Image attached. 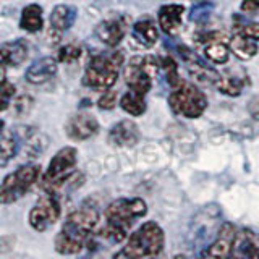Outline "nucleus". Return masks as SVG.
Here are the masks:
<instances>
[{
  "label": "nucleus",
  "instance_id": "obj_1",
  "mask_svg": "<svg viewBox=\"0 0 259 259\" xmlns=\"http://www.w3.org/2000/svg\"><path fill=\"white\" fill-rule=\"evenodd\" d=\"M99 212L93 206H83L71 212L55 238V249L60 254H76L91 240L99 225Z\"/></svg>",
  "mask_w": 259,
  "mask_h": 259
},
{
  "label": "nucleus",
  "instance_id": "obj_2",
  "mask_svg": "<svg viewBox=\"0 0 259 259\" xmlns=\"http://www.w3.org/2000/svg\"><path fill=\"white\" fill-rule=\"evenodd\" d=\"M148 212V206L141 198H120L112 201L105 209L102 237L112 243H121L130 233L138 217Z\"/></svg>",
  "mask_w": 259,
  "mask_h": 259
},
{
  "label": "nucleus",
  "instance_id": "obj_3",
  "mask_svg": "<svg viewBox=\"0 0 259 259\" xmlns=\"http://www.w3.org/2000/svg\"><path fill=\"white\" fill-rule=\"evenodd\" d=\"M121 65H123L121 51L94 55L84 70L83 83L96 91H107L115 84Z\"/></svg>",
  "mask_w": 259,
  "mask_h": 259
},
{
  "label": "nucleus",
  "instance_id": "obj_4",
  "mask_svg": "<svg viewBox=\"0 0 259 259\" xmlns=\"http://www.w3.org/2000/svg\"><path fill=\"white\" fill-rule=\"evenodd\" d=\"M164 230L156 222H146L128 238L126 246L115 257H154L164 249Z\"/></svg>",
  "mask_w": 259,
  "mask_h": 259
},
{
  "label": "nucleus",
  "instance_id": "obj_5",
  "mask_svg": "<svg viewBox=\"0 0 259 259\" xmlns=\"http://www.w3.org/2000/svg\"><path fill=\"white\" fill-rule=\"evenodd\" d=\"M76 159H78V151L71 146L67 148H62L59 152L55 154L54 159L49 164L47 172L42 177V190L46 193H52L59 191L65 183H68L73 177H75V165H76Z\"/></svg>",
  "mask_w": 259,
  "mask_h": 259
},
{
  "label": "nucleus",
  "instance_id": "obj_6",
  "mask_svg": "<svg viewBox=\"0 0 259 259\" xmlns=\"http://www.w3.org/2000/svg\"><path fill=\"white\" fill-rule=\"evenodd\" d=\"M168 105L174 113L185 118H198L207 109L206 94L191 83H183L174 88L168 96Z\"/></svg>",
  "mask_w": 259,
  "mask_h": 259
},
{
  "label": "nucleus",
  "instance_id": "obj_7",
  "mask_svg": "<svg viewBox=\"0 0 259 259\" xmlns=\"http://www.w3.org/2000/svg\"><path fill=\"white\" fill-rule=\"evenodd\" d=\"M160 68V60L156 57H133L123 70L125 83L135 93L148 94L152 88V79Z\"/></svg>",
  "mask_w": 259,
  "mask_h": 259
},
{
  "label": "nucleus",
  "instance_id": "obj_8",
  "mask_svg": "<svg viewBox=\"0 0 259 259\" xmlns=\"http://www.w3.org/2000/svg\"><path fill=\"white\" fill-rule=\"evenodd\" d=\"M39 175L40 167L36 164L21 165L13 174L7 175L2 182V188H0V201H2V204H10V202H15L23 198L26 191L31 190V186L37 182Z\"/></svg>",
  "mask_w": 259,
  "mask_h": 259
},
{
  "label": "nucleus",
  "instance_id": "obj_9",
  "mask_svg": "<svg viewBox=\"0 0 259 259\" xmlns=\"http://www.w3.org/2000/svg\"><path fill=\"white\" fill-rule=\"evenodd\" d=\"M60 217V202L55 194L46 193L40 196L29 212V225L36 232H44L52 227Z\"/></svg>",
  "mask_w": 259,
  "mask_h": 259
},
{
  "label": "nucleus",
  "instance_id": "obj_10",
  "mask_svg": "<svg viewBox=\"0 0 259 259\" xmlns=\"http://www.w3.org/2000/svg\"><path fill=\"white\" fill-rule=\"evenodd\" d=\"M202 52L204 57L215 65H222L229 60L230 57V44L225 42V37L221 32H209V34L201 36Z\"/></svg>",
  "mask_w": 259,
  "mask_h": 259
},
{
  "label": "nucleus",
  "instance_id": "obj_11",
  "mask_svg": "<svg viewBox=\"0 0 259 259\" xmlns=\"http://www.w3.org/2000/svg\"><path fill=\"white\" fill-rule=\"evenodd\" d=\"M235 237H237V229L233 227V224L225 222L221 227V230H219L217 238L212 241V245L202 251L201 256H204V257H229V256H232Z\"/></svg>",
  "mask_w": 259,
  "mask_h": 259
},
{
  "label": "nucleus",
  "instance_id": "obj_12",
  "mask_svg": "<svg viewBox=\"0 0 259 259\" xmlns=\"http://www.w3.org/2000/svg\"><path fill=\"white\" fill-rule=\"evenodd\" d=\"M65 132H67L68 138L73 141H86L99 132V123L89 113H78V115L68 120Z\"/></svg>",
  "mask_w": 259,
  "mask_h": 259
},
{
  "label": "nucleus",
  "instance_id": "obj_13",
  "mask_svg": "<svg viewBox=\"0 0 259 259\" xmlns=\"http://www.w3.org/2000/svg\"><path fill=\"white\" fill-rule=\"evenodd\" d=\"M109 144L115 146V148H128V146H135L140 141V128L135 121L123 120L113 125L107 136Z\"/></svg>",
  "mask_w": 259,
  "mask_h": 259
},
{
  "label": "nucleus",
  "instance_id": "obj_14",
  "mask_svg": "<svg viewBox=\"0 0 259 259\" xmlns=\"http://www.w3.org/2000/svg\"><path fill=\"white\" fill-rule=\"evenodd\" d=\"M180 55L183 57V60L186 63V68H188L190 75L198 81V83H204V84H214L215 79L219 78V73L214 71L212 68H209L207 65L202 63L196 54L191 52L190 49L186 47H180Z\"/></svg>",
  "mask_w": 259,
  "mask_h": 259
},
{
  "label": "nucleus",
  "instance_id": "obj_15",
  "mask_svg": "<svg viewBox=\"0 0 259 259\" xmlns=\"http://www.w3.org/2000/svg\"><path fill=\"white\" fill-rule=\"evenodd\" d=\"M232 256L257 259L259 257V235L251 229L237 230Z\"/></svg>",
  "mask_w": 259,
  "mask_h": 259
},
{
  "label": "nucleus",
  "instance_id": "obj_16",
  "mask_svg": "<svg viewBox=\"0 0 259 259\" xmlns=\"http://www.w3.org/2000/svg\"><path fill=\"white\" fill-rule=\"evenodd\" d=\"M126 32V24L121 18H112L105 20L97 24L96 28V36L102 44L109 47H115L120 44V40L123 39Z\"/></svg>",
  "mask_w": 259,
  "mask_h": 259
},
{
  "label": "nucleus",
  "instance_id": "obj_17",
  "mask_svg": "<svg viewBox=\"0 0 259 259\" xmlns=\"http://www.w3.org/2000/svg\"><path fill=\"white\" fill-rule=\"evenodd\" d=\"M185 12L183 5H177V4H170L160 7V10L157 13L159 18V26L160 29L168 36L177 34L182 28V16Z\"/></svg>",
  "mask_w": 259,
  "mask_h": 259
},
{
  "label": "nucleus",
  "instance_id": "obj_18",
  "mask_svg": "<svg viewBox=\"0 0 259 259\" xmlns=\"http://www.w3.org/2000/svg\"><path fill=\"white\" fill-rule=\"evenodd\" d=\"M59 59H54V57H44V59H40L37 62H34L31 65V67L26 70V79L29 81L31 84H42L46 81H49L51 78L55 76L57 73V68H59V65H57Z\"/></svg>",
  "mask_w": 259,
  "mask_h": 259
},
{
  "label": "nucleus",
  "instance_id": "obj_19",
  "mask_svg": "<svg viewBox=\"0 0 259 259\" xmlns=\"http://www.w3.org/2000/svg\"><path fill=\"white\" fill-rule=\"evenodd\" d=\"M78 16V12L71 5H57L51 13V32H55L60 37L62 32L73 26Z\"/></svg>",
  "mask_w": 259,
  "mask_h": 259
},
{
  "label": "nucleus",
  "instance_id": "obj_20",
  "mask_svg": "<svg viewBox=\"0 0 259 259\" xmlns=\"http://www.w3.org/2000/svg\"><path fill=\"white\" fill-rule=\"evenodd\" d=\"M0 57H2V65L5 67H20L28 59V44L23 39L7 42L0 49Z\"/></svg>",
  "mask_w": 259,
  "mask_h": 259
},
{
  "label": "nucleus",
  "instance_id": "obj_21",
  "mask_svg": "<svg viewBox=\"0 0 259 259\" xmlns=\"http://www.w3.org/2000/svg\"><path fill=\"white\" fill-rule=\"evenodd\" d=\"M246 84H248V76H245V75L238 76L232 71L219 75V78L214 83V86L219 89V93L230 96V97H238L243 93V89H245Z\"/></svg>",
  "mask_w": 259,
  "mask_h": 259
},
{
  "label": "nucleus",
  "instance_id": "obj_22",
  "mask_svg": "<svg viewBox=\"0 0 259 259\" xmlns=\"http://www.w3.org/2000/svg\"><path fill=\"white\" fill-rule=\"evenodd\" d=\"M257 42L259 40L256 39H251L245 34L235 32L229 44H230V51L233 52V55L237 57V59L246 62L249 59H253L257 54Z\"/></svg>",
  "mask_w": 259,
  "mask_h": 259
},
{
  "label": "nucleus",
  "instance_id": "obj_23",
  "mask_svg": "<svg viewBox=\"0 0 259 259\" xmlns=\"http://www.w3.org/2000/svg\"><path fill=\"white\" fill-rule=\"evenodd\" d=\"M132 36L138 44H141L144 47H152L157 42L159 32H157V28H156V24H154V21L140 20L133 24Z\"/></svg>",
  "mask_w": 259,
  "mask_h": 259
},
{
  "label": "nucleus",
  "instance_id": "obj_24",
  "mask_svg": "<svg viewBox=\"0 0 259 259\" xmlns=\"http://www.w3.org/2000/svg\"><path fill=\"white\" fill-rule=\"evenodd\" d=\"M20 26L21 29L28 32H37L42 29L44 20H42V8L36 4H31L23 8L21 18H20Z\"/></svg>",
  "mask_w": 259,
  "mask_h": 259
},
{
  "label": "nucleus",
  "instance_id": "obj_25",
  "mask_svg": "<svg viewBox=\"0 0 259 259\" xmlns=\"http://www.w3.org/2000/svg\"><path fill=\"white\" fill-rule=\"evenodd\" d=\"M2 140H0V165L5 167L8 164V160L13 159L18 152V140L13 132L7 130L5 125L2 123Z\"/></svg>",
  "mask_w": 259,
  "mask_h": 259
},
{
  "label": "nucleus",
  "instance_id": "obj_26",
  "mask_svg": "<svg viewBox=\"0 0 259 259\" xmlns=\"http://www.w3.org/2000/svg\"><path fill=\"white\" fill-rule=\"evenodd\" d=\"M120 107L133 117L143 115V113L146 112L144 94L135 93V91H132V89H128V93L120 99Z\"/></svg>",
  "mask_w": 259,
  "mask_h": 259
},
{
  "label": "nucleus",
  "instance_id": "obj_27",
  "mask_svg": "<svg viewBox=\"0 0 259 259\" xmlns=\"http://www.w3.org/2000/svg\"><path fill=\"white\" fill-rule=\"evenodd\" d=\"M160 68H162V71H164L165 79L170 86L177 88L178 84H182V79L178 78V67H177V63L172 57H162Z\"/></svg>",
  "mask_w": 259,
  "mask_h": 259
},
{
  "label": "nucleus",
  "instance_id": "obj_28",
  "mask_svg": "<svg viewBox=\"0 0 259 259\" xmlns=\"http://www.w3.org/2000/svg\"><path fill=\"white\" fill-rule=\"evenodd\" d=\"M79 57H81V49L75 44H67L59 51V57H57V59L62 63H73V62H76Z\"/></svg>",
  "mask_w": 259,
  "mask_h": 259
},
{
  "label": "nucleus",
  "instance_id": "obj_29",
  "mask_svg": "<svg viewBox=\"0 0 259 259\" xmlns=\"http://www.w3.org/2000/svg\"><path fill=\"white\" fill-rule=\"evenodd\" d=\"M235 32H240V34H245L251 39L259 40V23L238 24V26H235Z\"/></svg>",
  "mask_w": 259,
  "mask_h": 259
},
{
  "label": "nucleus",
  "instance_id": "obj_30",
  "mask_svg": "<svg viewBox=\"0 0 259 259\" xmlns=\"http://www.w3.org/2000/svg\"><path fill=\"white\" fill-rule=\"evenodd\" d=\"M0 94H2V110L5 112L8 109V104H10V101L13 99V96H15V86L12 83H8L7 79H4Z\"/></svg>",
  "mask_w": 259,
  "mask_h": 259
},
{
  "label": "nucleus",
  "instance_id": "obj_31",
  "mask_svg": "<svg viewBox=\"0 0 259 259\" xmlns=\"http://www.w3.org/2000/svg\"><path fill=\"white\" fill-rule=\"evenodd\" d=\"M117 104V94L115 91H105L104 96L99 99V107L104 110H110L115 107Z\"/></svg>",
  "mask_w": 259,
  "mask_h": 259
},
{
  "label": "nucleus",
  "instance_id": "obj_32",
  "mask_svg": "<svg viewBox=\"0 0 259 259\" xmlns=\"http://www.w3.org/2000/svg\"><path fill=\"white\" fill-rule=\"evenodd\" d=\"M240 8H241V12H245V13H257L259 0H243Z\"/></svg>",
  "mask_w": 259,
  "mask_h": 259
},
{
  "label": "nucleus",
  "instance_id": "obj_33",
  "mask_svg": "<svg viewBox=\"0 0 259 259\" xmlns=\"http://www.w3.org/2000/svg\"><path fill=\"white\" fill-rule=\"evenodd\" d=\"M248 112H249V115L253 117V120L259 121V96L254 97V99H251L248 105Z\"/></svg>",
  "mask_w": 259,
  "mask_h": 259
}]
</instances>
